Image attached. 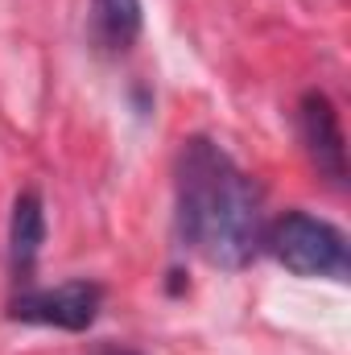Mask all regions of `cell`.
I'll use <instances>...</instances> for the list:
<instances>
[{
  "instance_id": "obj_2",
  "label": "cell",
  "mask_w": 351,
  "mask_h": 355,
  "mask_svg": "<svg viewBox=\"0 0 351 355\" xmlns=\"http://www.w3.org/2000/svg\"><path fill=\"white\" fill-rule=\"evenodd\" d=\"M264 248L293 277H327L339 285L351 277L348 236L310 211H285L273 223H264Z\"/></svg>"
},
{
  "instance_id": "obj_5",
  "label": "cell",
  "mask_w": 351,
  "mask_h": 355,
  "mask_svg": "<svg viewBox=\"0 0 351 355\" xmlns=\"http://www.w3.org/2000/svg\"><path fill=\"white\" fill-rule=\"evenodd\" d=\"M46 244V207L37 190H21L12 198V219H8V268L17 289L33 285V268Z\"/></svg>"
},
{
  "instance_id": "obj_6",
  "label": "cell",
  "mask_w": 351,
  "mask_h": 355,
  "mask_svg": "<svg viewBox=\"0 0 351 355\" xmlns=\"http://www.w3.org/2000/svg\"><path fill=\"white\" fill-rule=\"evenodd\" d=\"M91 37L103 54H128L141 37V0H91Z\"/></svg>"
},
{
  "instance_id": "obj_1",
  "label": "cell",
  "mask_w": 351,
  "mask_h": 355,
  "mask_svg": "<svg viewBox=\"0 0 351 355\" xmlns=\"http://www.w3.org/2000/svg\"><path fill=\"white\" fill-rule=\"evenodd\" d=\"M174 219L182 244L215 268L252 265L264 248V194L219 141L186 137L174 162Z\"/></svg>"
},
{
  "instance_id": "obj_3",
  "label": "cell",
  "mask_w": 351,
  "mask_h": 355,
  "mask_svg": "<svg viewBox=\"0 0 351 355\" xmlns=\"http://www.w3.org/2000/svg\"><path fill=\"white\" fill-rule=\"evenodd\" d=\"M103 310L99 281L75 277L62 285H21L8 297V318L25 327H54V331H87Z\"/></svg>"
},
{
  "instance_id": "obj_4",
  "label": "cell",
  "mask_w": 351,
  "mask_h": 355,
  "mask_svg": "<svg viewBox=\"0 0 351 355\" xmlns=\"http://www.w3.org/2000/svg\"><path fill=\"white\" fill-rule=\"evenodd\" d=\"M298 132H302V145H306L310 162L318 166V174L343 186L348 182V141H343L339 107L331 103L327 91H306L298 99Z\"/></svg>"
},
{
  "instance_id": "obj_7",
  "label": "cell",
  "mask_w": 351,
  "mask_h": 355,
  "mask_svg": "<svg viewBox=\"0 0 351 355\" xmlns=\"http://www.w3.org/2000/svg\"><path fill=\"white\" fill-rule=\"evenodd\" d=\"M95 355H141V352H132V347H103V352H95Z\"/></svg>"
}]
</instances>
